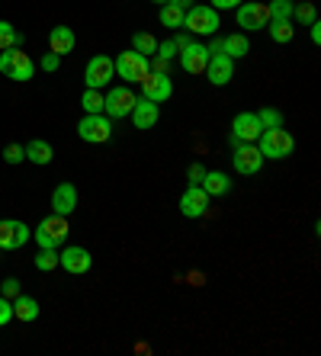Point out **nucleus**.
<instances>
[{
    "mask_svg": "<svg viewBox=\"0 0 321 356\" xmlns=\"http://www.w3.org/2000/svg\"><path fill=\"white\" fill-rule=\"evenodd\" d=\"M132 51H139V55H145V58H151L157 51V39L151 33H135L132 35Z\"/></svg>",
    "mask_w": 321,
    "mask_h": 356,
    "instance_id": "29",
    "label": "nucleus"
},
{
    "mask_svg": "<svg viewBox=\"0 0 321 356\" xmlns=\"http://www.w3.org/2000/svg\"><path fill=\"white\" fill-rule=\"evenodd\" d=\"M116 77V65L109 55H93L91 61H87V67H84V83L91 87V90H103V87H109Z\"/></svg>",
    "mask_w": 321,
    "mask_h": 356,
    "instance_id": "8",
    "label": "nucleus"
},
{
    "mask_svg": "<svg viewBox=\"0 0 321 356\" xmlns=\"http://www.w3.org/2000/svg\"><path fill=\"white\" fill-rule=\"evenodd\" d=\"M257 119H260V125H264V129H283V113H280V109H273V106L257 109Z\"/></svg>",
    "mask_w": 321,
    "mask_h": 356,
    "instance_id": "32",
    "label": "nucleus"
},
{
    "mask_svg": "<svg viewBox=\"0 0 321 356\" xmlns=\"http://www.w3.org/2000/svg\"><path fill=\"white\" fill-rule=\"evenodd\" d=\"M222 51L228 55L231 61H238V58H247L251 55V42H247L244 33H231L222 39Z\"/></svg>",
    "mask_w": 321,
    "mask_h": 356,
    "instance_id": "21",
    "label": "nucleus"
},
{
    "mask_svg": "<svg viewBox=\"0 0 321 356\" xmlns=\"http://www.w3.org/2000/svg\"><path fill=\"white\" fill-rule=\"evenodd\" d=\"M267 33H270V39L276 42V45H286V42H292V35H296V26H292V19H270V23H267Z\"/></svg>",
    "mask_w": 321,
    "mask_h": 356,
    "instance_id": "25",
    "label": "nucleus"
},
{
    "mask_svg": "<svg viewBox=\"0 0 321 356\" xmlns=\"http://www.w3.org/2000/svg\"><path fill=\"white\" fill-rule=\"evenodd\" d=\"M308 33H312V45H321V23H318V19L308 26Z\"/></svg>",
    "mask_w": 321,
    "mask_h": 356,
    "instance_id": "42",
    "label": "nucleus"
},
{
    "mask_svg": "<svg viewBox=\"0 0 321 356\" xmlns=\"http://www.w3.org/2000/svg\"><path fill=\"white\" fill-rule=\"evenodd\" d=\"M183 17H187V10L173 7V3H164V7L157 10V19H161V26H167V29H183Z\"/></svg>",
    "mask_w": 321,
    "mask_h": 356,
    "instance_id": "26",
    "label": "nucleus"
},
{
    "mask_svg": "<svg viewBox=\"0 0 321 356\" xmlns=\"http://www.w3.org/2000/svg\"><path fill=\"white\" fill-rule=\"evenodd\" d=\"M203 74L209 77V83H212V87H225V83H231V77H235V61H231L225 51H212Z\"/></svg>",
    "mask_w": 321,
    "mask_h": 356,
    "instance_id": "13",
    "label": "nucleus"
},
{
    "mask_svg": "<svg viewBox=\"0 0 321 356\" xmlns=\"http://www.w3.org/2000/svg\"><path fill=\"white\" fill-rule=\"evenodd\" d=\"M13 318H17V321H36V318H39V302H36L33 296H23V292H19V296L13 298Z\"/></svg>",
    "mask_w": 321,
    "mask_h": 356,
    "instance_id": "24",
    "label": "nucleus"
},
{
    "mask_svg": "<svg viewBox=\"0 0 321 356\" xmlns=\"http://www.w3.org/2000/svg\"><path fill=\"white\" fill-rule=\"evenodd\" d=\"M151 3H157V7H164V3H167V0H151Z\"/></svg>",
    "mask_w": 321,
    "mask_h": 356,
    "instance_id": "44",
    "label": "nucleus"
},
{
    "mask_svg": "<svg viewBox=\"0 0 321 356\" xmlns=\"http://www.w3.org/2000/svg\"><path fill=\"white\" fill-rule=\"evenodd\" d=\"M148 71H151V74H167V71H171V61L161 58V55H151V58H148Z\"/></svg>",
    "mask_w": 321,
    "mask_h": 356,
    "instance_id": "36",
    "label": "nucleus"
},
{
    "mask_svg": "<svg viewBox=\"0 0 321 356\" xmlns=\"http://www.w3.org/2000/svg\"><path fill=\"white\" fill-rule=\"evenodd\" d=\"M209 55H212V51H209L203 42H189L187 49L180 51V67L187 74H203L209 65Z\"/></svg>",
    "mask_w": 321,
    "mask_h": 356,
    "instance_id": "18",
    "label": "nucleus"
},
{
    "mask_svg": "<svg viewBox=\"0 0 321 356\" xmlns=\"http://www.w3.org/2000/svg\"><path fill=\"white\" fill-rule=\"evenodd\" d=\"M3 161H7V164H19V161H26L23 145H7V148H3Z\"/></svg>",
    "mask_w": 321,
    "mask_h": 356,
    "instance_id": "35",
    "label": "nucleus"
},
{
    "mask_svg": "<svg viewBox=\"0 0 321 356\" xmlns=\"http://www.w3.org/2000/svg\"><path fill=\"white\" fill-rule=\"evenodd\" d=\"M189 42H193V35H189V33H177V35H173V45H177V55H180V51L187 49Z\"/></svg>",
    "mask_w": 321,
    "mask_h": 356,
    "instance_id": "41",
    "label": "nucleus"
},
{
    "mask_svg": "<svg viewBox=\"0 0 321 356\" xmlns=\"http://www.w3.org/2000/svg\"><path fill=\"white\" fill-rule=\"evenodd\" d=\"M129 119H132V125L139 129V132H148V129H155L157 119H161V103H151V99L139 97L135 99L132 113H129Z\"/></svg>",
    "mask_w": 321,
    "mask_h": 356,
    "instance_id": "15",
    "label": "nucleus"
},
{
    "mask_svg": "<svg viewBox=\"0 0 321 356\" xmlns=\"http://www.w3.org/2000/svg\"><path fill=\"white\" fill-rule=\"evenodd\" d=\"M23 151H26V161H33V164H39V167H45L52 158H55L52 145L49 141H42V138H33L29 145H23Z\"/></svg>",
    "mask_w": 321,
    "mask_h": 356,
    "instance_id": "22",
    "label": "nucleus"
},
{
    "mask_svg": "<svg viewBox=\"0 0 321 356\" xmlns=\"http://www.w3.org/2000/svg\"><path fill=\"white\" fill-rule=\"evenodd\" d=\"M238 3H241V0H209V7H215L219 13H222V10H235Z\"/></svg>",
    "mask_w": 321,
    "mask_h": 356,
    "instance_id": "40",
    "label": "nucleus"
},
{
    "mask_svg": "<svg viewBox=\"0 0 321 356\" xmlns=\"http://www.w3.org/2000/svg\"><path fill=\"white\" fill-rule=\"evenodd\" d=\"M0 74L10 77V81L26 83V81H33V74H36V61L19 49H7V51H0Z\"/></svg>",
    "mask_w": 321,
    "mask_h": 356,
    "instance_id": "4",
    "label": "nucleus"
},
{
    "mask_svg": "<svg viewBox=\"0 0 321 356\" xmlns=\"http://www.w3.org/2000/svg\"><path fill=\"white\" fill-rule=\"evenodd\" d=\"M135 99L139 97H135L129 87H109V90L103 93V113H107L109 119H125L132 113Z\"/></svg>",
    "mask_w": 321,
    "mask_h": 356,
    "instance_id": "10",
    "label": "nucleus"
},
{
    "mask_svg": "<svg viewBox=\"0 0 321 356\" xmlns=\"http://www.w3.org/2000/svg\"><path fill=\"white\" fill-rule=\"evenodd\" d=\"M77 135L87 145H103L113 138V119L107 113H84V119L77 122Z\"/></svg>",
    "mask_w": 321,
    "mask_h": 356,
    "instance_id": "5",
    "label": "nucleus"
},
{
    "mask_svg": "<svg viewBox=\"0 0 321 356\" xmlns=\"http://www.w3.org/2000/svg\"><path fill=\"white\" fill-rule=\"evenodd\" d=\"M270 7V19H292V0H273V3H267Z\"/></svg>",
    "mask_w": 321,
    "mask_h": 356,
    "instance_id": "33",
    "label": "nucleus"
},
{
    "mask_svg": "<svg viewBox=\"0 0 321 356\" xmlns=\"http://www.w3.org/2000/svg\"><path fill=\"white\" fill-rule=\"evenodd\" d=\"M199 186H203L209 196H228L231 193V180L225 174H219V170H206V177H203Z\"/></svg>",
    "mask_w": 321,
    "mask_h": 356,
    "instance_id": "23",
    "label": "nucleus"
},
{
    "mask_svg": "<svg viewBox=\"0 0 321 356\" xmlns=\"http://www.w3.org/2000/svg\"><path fill=\"white\" fill-rule=\"evenodd\" d=\"M68 232H71V228H68V218L52 212V216H45L39 222V228L33 232V238H36V244H39V248H55L58 250L68 241Z\"/></svg>",
    "mask_w": 321,
    "mask_h": 356,
    "instance_id": "6",
    "label": "nucleus"
},
{
    "mask_svg": "<svg viewBox=\"0 0 321 356\" xmlns=\"http://www.w3.org/2000/svg\"><path fill=\"white\" fill-rule=\"evenodd\" d=\"M167 3H173V7H180V10H189V7H193V0H167Z\"/></svg>",
    "mask_w": 321,
    "mask_h": 356,
    "instance_id": "43",
    "label": "nucleus"
},
{
    "mask_svg": "<svg viewBox=\"0 0 321 356\" xmlns=\"http://www.w3.org/2000/svg\"><path fill=\"white\" fill-rule=\"evenodd\" d=\"M75 45H77V35L71 33V26H55L49 33V51H55L61 58H65L68 51H75Z\"/></svg>",
    "mask_w": 321,
    "mask_h": 356,
    "instance_id": "20",
    "label": "nucleus"
},
{
    "mask_svg": "<svg viewBox=\"0 0 321 356\" xmlns=\"http://www.w3.org/2000/svg\"><path fill=\"white\" fill-rule=\"evenodd\" d=\"M81 106H84V113H103V90H84V97H81Z\"/></svg>",
    "mask_w": 321,
    "mask_h": 356,
    "instance_id": "31",
    "label": "nucleus"
},
{
    "mask_svg": "<svg viewBox=\"0 0 321 356\" xmlns=\"http://www.w3.org/2000/svg\"><path fill=\"white\" fill-rule=\"evenodd\" d=\"M209 193L199 186V183H189L180 196V216L183 218H203L209 212Z\"/></svg>",
    "mask_w": 321,
    "mask_h": 356,
    "instance_id": "12",
    "label": "nucleus"
},
{
    "mask_svg": "<svg viewBox=\"0 0 321 356\" xmlns=\"http://www.w3.org/2000/svg\"><path fill=\"white\" fill-rule=\"evenodd\" d=\"M0 289H3V298H10V302H13V298L19 296V280H3V286H0Z\"/></svg>",
    "mask_w": 321,
    "mask_h": 356,
    "instance_id": "39",
    "label": "nucleus"
},
{
    "mask_svg": "<svg viewBox=\"0 0 321 356\" xmlns=\"http://www.w3.org/2000/svg\"><path fill=\"white\" fill-rule=\"evenodd\" d=\"M203 177H206V167L203 164H189L187 167V180L189 183H203Z\"/></svg>",
    "mask_w": 321,
    "mask_h": 356,
    "instance_id": "38",
    "label": "nucleus"
},
{
    "mask_svg": "<svg viewBox=\"0 0 321 356\" xmlns=\"http://www.w3.org/2000/svg\"><path fill=\"white\" fill-rule=\"evenodd\" d=\"M19 45H23V33H17V26H13V23L0 19V51L19 49Z\"/></svg>",
    "mask_w": 321,
    "mask_h": 356,
    "instance_id": "27",
    "label": "nucleus"
},
{
    "mask_svg": "<svg viewBox=\"0 0 321 356\" xmlns=\"http://www.w3.org/2000/svg\"><path fill=\"white\" fill-rule=\"evenodd\" d=\"M254 145H257V151L264 154V161H286L289 154L296 151V138H292L286 129H264Z\"/></svg>",
    "mask_w": 321,
    "mask_h": 356,
    "instance_id": "1",
    "label": "nucleus"
},
{
    "mask_svg": "<svg viewBox=\"0 0 321 356\" xmlns=\"http://www.w3.org/2000/svg\"><path fill=\"white\" fill-rule=\"evenodd\" d=\"M39 67L45 71V74H55L58 67H61V55H55V51H45L39 58Z\"/></svg>",
    "mask_w": 321,
    "mask_h": 356,
    "instance_id": "34",
    "label": "nucleus"
},
{
    "mask_svg": "<svg viewBox=\"0 0 321 356\" xmlns=\"http://www.w3.org/2000/svg\"><path fill=\"white\" fill-rule=\"evenodd\" d=\"M55 266H58V250L55 248H39V254H36V270L49 273V270H55Z\"/></svg>",
    "mask_w": 321,
    "mask_h": 356,
    "instance_id": "30",
    "label": "nucleus"
},
{
    "mask_svg": "<svg viewBox=\"0 0 321 356\" xmlns=\"http://www.w3.org/2000/svg\"><path fill=\"white\" fill-rule=\"evenodd\" d=\"M141 97L151 103H167L173 97V81L171 74H148L141 81Z\"/></svg>",
    "mask_w": 321,
    "mask_h": 356,
    "instance_id": "16",
    "label": "nucleus"
},
{
    "mask_svg": "<svg viewBox=\"0 0 321 356\" xmlns=\"http://www.w3.org/2000/svg\"><path fill=\"white\" fill-rule=\"evenodd\" d=\"M10 321H13V302L0 296V327H3V324H10Z\"/></svg>",
    "mask_w": 321,
    "mask_h": 356,
    "instance_id": "37",
    "label": "nucleus"
},
{
    "mask_svg": "<svg viewBox=\"0 0 321 356\" xmlns=\"http://www.w3.org/2000/svg\"><path fill=\"white\" fill-rule=\"evenodd\" d=\"M235 23H238L241 33L267 29V23H270V7L260 3V0H241L238 7H235Z\"/></svg>",
    "mask_w": 321,
    "mask_h": 356,
    "instance_id": "3",
    "label": "nucleus"
},
{
    "mask_svg": "<svg viewBox=\"0 0 321 356\" xmlns=\"http://www.w3.org/2000/svg\"><path fill=\"white\" fill-rule=\"evenodd\" d=\"M77 209V190L75 183H58L55 190H52V212L55 216H75Z\"/></svg>",
    "mask_w": 321,
    "mask_h": 356,
    "instance_id": "19",
    "label": "nucleus"
},
{
    "mask_svg": "<svg viewBox=\"0 0 321 356\" xmlns=\"http://www.w3.org/2000/svg\"><path fill=\"white\" fill-rule=\"evenodd\" d=\"M231 151H235V154H231L235 174H241V177L260 174V167H264V154L257 151V145H251V141H238V145H235Z\"/></svg>",
    "mask_w": 321,
    "mask_h": 356,
    "instance_id": "9",
    "label": "nucleus"
},
{
    "mask_svg": "<svg viewBox=\"0 0 321 356\" xmlns=\"http://www.w3.org/2000/svg\"><path fill=\"white\" fill-rule=\"evenodd\" d=\"M219 10L209 7V3H193V7L187 10V17H183V29H187L189 35H206V39H212L215 33H219Z\"/></svg>",
    "mask_w": 321,
    "mask_h": 356,
    "instance_id": "2",
    "label": "nucleus"
},
{
    "mask_svg": "<svg viewBox=\"0 0 321 356\" xmlns=\"http://www.w3.org/2000/svg\"><path fill=\"white\" fill-rule=\"evenodd\" d=\"M58 266H65L68 273H75V276H84V273H91L93 257H91V250L87 248L71 244V248H65L61 254H58Z\"/></svg>",
    "mask_w": 321,
    "mask_h": 356,
    "instance_id": "14",
    "label": "nucleus"
},
{
    "mask_svg": "<svg viewBox=\"0 0 321 356\" xmlns=\"http://www.w3.org/2000/svg\"><path fill=\"white\" fill-rule=\"evenodd\" d=\"M116 65V77H123L125 83H141L151 74L148 71V58L139 51H119V58H113Z\"/></svg>",
    "mask_w": 321,
    "mask_h": 356,
    "instance_id": "7",
    "label": "nucleus"
},
{
    "mask_svg": "<svg viewBox=\"0 0 321 356\" xmlns=\"http://www.w3.org/2000/svg\"><path fill=\"white\" fill-rule=\"evenodd\" d=\"M33 238V228L19 218H0V250H19Z\"/></svg>",
    "mask_w": 321,
    "mask_h": 356,
    "instance_id": "11",
    "label": "nucleus"
},
{
    "mask_svg": "<svg viewBox=\"0 0 321 356\" xmlns=\"http://www.w3.org/2000/svg\"><path fill=\"white\" fill-rule=\"evenodd\" d=\"M260 132H264V125H260L257 113H238V116L231 119V138L251 141V145H254V141L260 138Z\"/></svg>",
    "mask_w": 321,
    "mask_h": 356,
    "instance_id": "17",
    "label": "nucleus"
},
{
    "mask_svg": "<svg viewBox=\"0 0 321 356\" xmlns=\"http://www.w3.org/2000/svg\"><path fill=\"white\" fill-rule=\"evenodd\" d=\"M292 19H296V23H302V26H312L315 19H318V7H315L312 0H302V3H296V7H292Z\"/></svg>",
    "mask_w": 321,
    "mask_h": 356,
    "instance_id": "28",
    "label": "nucleus"
}]
</instances>
